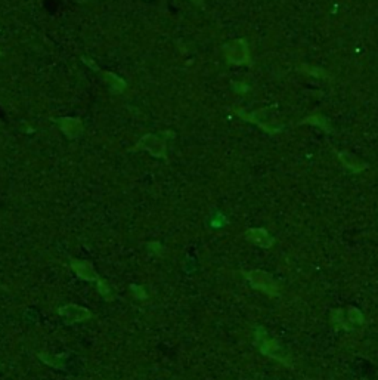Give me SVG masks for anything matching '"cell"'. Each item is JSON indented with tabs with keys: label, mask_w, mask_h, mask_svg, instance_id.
I'll return each mask as SVG.
<instances>
[{
	"label": "cell",
	"mask_w": 378,
	"mask_h": 380,
	"mask_svg": "<svg viewBox=\"0 0 378 380\" xmlns=\"http://www.w3.org/2000/svg\"><path fill=\"white\" fill-rule=\"evenodd\" d=\"M136 150H145L151 156L166 158V139L158 135H153V133L145 135L139 139V142L136 144Z\"/></svg>",
	"instance_id": "6da1fadb"
},
{
	"label": "cell",
	"mask_w": 378,
	"mask_h": 380,
	"mask_svg": "<svg viewBox=\"0 0 378 380\" xmlns=\"http://www.w3.org/2000/svg\"><path fill=\"white\" fill-rule=\"evenodd\" d=\"M248 281L251 283V286L257 290H261L268 294H276L278 293V286L274 281V278L263 272V271H251L247 274Z\"/></svg>",
	"instance_id": "7a4b0ae2"
},
{
	"label": "cell",
	"mask_w": 378,
	"mask_h": 380,
	"mask_svg": "<svg viewBox=\"0 0 378 380\" xmlns=\"http://www.w3.org/2000/svg\"><path fill=\"white\" fill-rule=\"evenodd\" d=\"M58 314L59 317L65 321V324L68 326H72L75 323H83L89 320L92 317V314L89 309L83 308V306H79V305H65V306H61L58 309Z\"/></svg>",
	"instance_id": "3957f363"
},
{
	"label": "cell",
	"mask_w": 378,
	"mask_h": 380,
	"mask_svg": "<svg viewBox=\"0 0 378 380\" xmlns=\"http://www.w3.org/2000/svg\"><path fill=\"white\" fill-rule=\"evenodd\" d=\"M71 269L77 274L79 278L85 280V281H98L101 277L98 275V272L95 271L93 265L87 260L82 259H71Z\"/></svg>",
	"instance_id": "277c9868"
},
{
	"label": "cell",
	"mask_w": 378,
	"mask_h": 380,
	"mask_svg": "<svg viewBox=\"0 0 378 380\" xmlns=\"http://www.w3.org/2000/svg\"><path fill=\"white\" fill-rule=\"evenodd\" d=\"M56 123H58L59 129L62 130V133L67 135L69 139L79 138L83 133V124H82V120H79V119L62 117V119H58Z\"/></svg>",
	"instance_id": "5b68a950"
},
{
	"label": "cell",
	"mask_w": 378,
	"mask_h": 380,
	"mask_svg": "<svg viewBox=\"0 0 378 380\" xmlns=\"http://www.w3.org/2000/svg\"><path fill=\"white\" fill-rule=\"evenodd\" d=\"M245 238L248 241L254 243L260 247H271L272 246V238L269 237V234L263 229H248L245 232Z\"/></svg>",
	"instance_id": "8992f818"
},
{
	"label": "cell",
	"mask_w": 378,
	"mask_h": 380,
	"mask_svg": "<svg viewBox=\"0 0 378 380\" xmlns=\"http://www.w3.org/2000/svg\"><path fill=\"white\" fill-rule=\"evenodd\" d=\"M102 74H103V77L106 79V83L111 86V89H112L116 93H120L121 90L126 87V82H124V80H121V79H119L116 74H112V73H105V71H102Z\"/></svg>",
	"instance_id": "52a82bcc"
},
{
	"label": "cell",
	"mask_w": 378,
	"mask_h": 380,
	"mask_svg": "<svg viewBox=\"0 0 378 380\" xmlns=\"http://www.w3.org/2000/svg\"><path fill=\"white\" fill-rule=\"evenodd\" d=\"M96 283H98V292L101 293V296L109 299V297H111V289H109V286L106 284V281L102 280V278H99Z\"/></svg>",
	"instance_id": "ba28073f"
},
{
	"label": "cell",
	"mask_w": 378,
	"mask_h": 380,
	"mask_svg": "<svg viewBox=\"0 0 378 380\" xmlns=\"http://www.w3.org/2000/svg\"><path fill=\"white\" fill-rule=\"evenodd\" d=\"M130 289L133 290L135 296L139 297V299H145L146 297V293H145V290L142 287H139V286H130Z\"/></svg>",
	"instance_id": "9c48e42d"
},
{
	"label": "cell",
	"mask_w": 378,
	"mask_h": 380,
	"mask_svg": "<svg viewBox=\"0 0 378 380\" xmlns=\"http://www.w3.org/2000/svg\"><path fill=\"white\" fill-rule=\"evenodd\" d=\"M149 249H154L157 255H160L158 252H161V246H160L158 243H151V244H149Z\"/></svg>",
	"instance_id": "30bf717a"
},
{
	"label": "cell",
	"mask_w": 378,
	"mask_h": 380,
	"mask_svg": "<svg viewBox=\"0 0 378 380\" xmlns=\"http://www.w3.org/2000/svg\"><path fill=\"white\" fill-rule=\"evenodd\" d=\"M0 56H2V52H0Z\"/></svg>",
	"instance_id": "8fae6325"
}]
</instances>
